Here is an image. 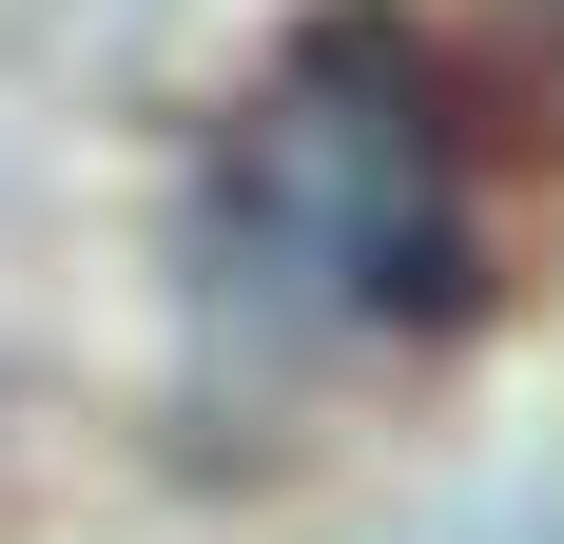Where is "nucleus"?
Instances as JSON below:
<instances>
[{
	"mask_svg": "<svg viewBox=\"0 0 564 544\" xmlns=\"http://www.w3.org/2000/svg\"><path fill=\"white\" fill-rule=\"evenodd\" d=\"M234 215L273 233L332 312L467 330L487 233H467V98L409 20H312L234 117Z\"/></svg>",
	"mask_w": 564,
	"mask_h": 544,
	"instance_id": "obj_1",
	"label": "nucleus"
}]
</instances>
